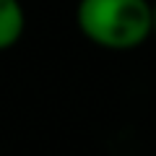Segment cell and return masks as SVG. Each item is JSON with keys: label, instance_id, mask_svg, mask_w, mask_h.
I'll return each mask as SVG.
<instances>
[{"label": "cell", "instance_id": "6da1fadb", "mask_svg": "<svg viewBox=\"0 0 156 156\" xmlns=\"http://www.w3.org/2000/svg\"><path fill=\"white\" fill-rule=\"evenodd\" d=\"M76 26L94 47L107 52L138 50L154 37L151 0H78Z\"/></svg>", "mask_w": 156, "mask_h": 156}, {"label": "cell", "instance_id": "7a4b0ae2", "mask_svg": "<svg viewBox=\"0 0 156 156\" xmlns=\"http://www.w3.org/2000/svg\"><path fill=\"white\" fill-rule=\"evenodd\" d=\"M26 31V13L21 0H0V52L21 42Z\"/></svg>", "mask_w": 156, "mask_h": 156}, {"label": "cell", "instance_id": "3957f363", "mask_svg": "<svg viewBox=\"0 0 156 156\" xmlns=\"http://www.w3.org/2000/svg\"><path fill=\"white\" fill-rule=\"evenodd\" d=\"M154 37H156V0H154Z\"/></svg>", "mask_w": 156, "mask_h": 156}]
</instances>
